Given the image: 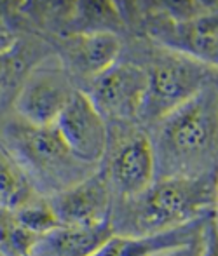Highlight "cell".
Listing matches in <instances>:
<instances>
[{"label": "cell", "mask_w": 218, "mask_h": 256, "mask_svg": "<svg viewBox=\"0 0 218 256\" xmlns=\"http://www.w3.org/2000/svg\"><path fill=\"white\" fill-rule=\"evenodd\" d=\"M147 78L136 63L119 60L82 89L107 124L140 122Z\"/></svg>", "instance_id": "obj_8"}, {"label": "cell", "mask_w": 218, "mask_h": 256, "mask_svg": "<svg viewBox=\"0 0 218 256\" xmlns=\"http://www.w3.org/2000/svg\"><path fill=\"white\" fill-rule=\"evenodd\" d=\"M16 37H18V32L11 26L9 20L6 18L4 10L0 9V49L11 46L14 40H16Z\"/></svg>", "instance_id": "obj_20"}, {"label": "cell", "mask_w": 218, "mask_h": 256, "mask_svg": "<svg viewBox=\"0 0 218 256\" xmlns=\"http://www.w3.org/2000/svg\"><path fill=\"white\" fill-rule=\"evenodd\" d=\"M121 58L145 72L147 91L140 114L143 128H150L218 78V72L201 61L138 35L122 37Z\"/></svg>", "instance_id": "obj_3"}, {"label": "cell", "mask_w": 218, "mask_h": 256, "mask_svg": "<svg viewBox=\"0 0 218 256\" xmlns=\"http://www.w3.org/2000/svg\"><path fill=\"white\" fill-rule=\"evenodd\" d=\"M51 56H54L51 42L28 32H18L16 40L0 49V117L11 112V103L25 77Z\"/></svg>", "instance_id": "obj_12"}, {"label": "cell", "mask_w": 218, "mask_h": 256, "mask_svg": "<svg viewBox=\"0 0 218 256\" xmlns=\"http://www.w3.org/2000/svg\"><path fill=\"white\" fill-rule=\"evenodd\" d=\"M112 196L124 200L143 192L155 180V162L147 128L140 122L107 124V146L100 162Z\"/></svg>", "instance_id": "obj_6"}, {"label": "cell", "mask_w": 218, "mask_h": 256, "mask_svg": "<svg viewBox=\"0 0 218 256\" xmlns=\"http://www.w3.org/2000/svg\"><path fill=\"white\" fill-rule=\"evenodd\" d=\"M114 237L110 222L94 226H58L39 237L32 248L34 256H94Z\"/></svg>", "instance_id": "obj_13"}, {"label": "cell", "mask_w": 218, "mask_h": 256, "mask_svg": "<svg viewBox=\"0 0 218 256\" xmlns=\"http://www.w3.org/2000/svg\"><path fill=\"white\" fill-rule=\"evenodd\" d=\"M77 91L63 64L51 56L25 77L11 103V114L35 126H54Z\"/></svg>", "instance_id": "obj_7"}, {"label": "cell", "mask_w": 218, "mask_h": 256, "mask_svg": "<svg viewBox=\"0 0 218 256\" xmlns=\"http://www.w3.org/2000/svg\"><path fill=\"white\" fill-rule=\"evenodd\" d=\"M49 42L54 56L68 72L79 91L117 63L122 54V37L108 32L63 35L49 38Z\"/></svg>", "instance_id": "obj_9"}, {"label": "cell", "mask_w": 218, "mask_h": 256, "mask_svg": "<svg viewBox=\"0 0 218 256\" xmlns=\"http://www.w3.org/2000/svg\"><path fill=\"white\" fill-rule=\"evenodd\" d=\"M201 256H218V234L213 226L211 218L208 220L202 232V253Z\"/></svg>", "instance_id": "obj_18"}, {"label": "cell", "mask_w": 218, "mask_h": 256, "mask_svg": "<svg viewBox=\"0 0 218 256\" xmlns=\"http://www.w3.org/2000/svg\"><path fill=\"white\" fill-rule=\"evenodd\" d=\"M98 32L117 34L121 37L126 35V24L119 9V2H108V0L72 2L63 35L98 34Z\"/></svg>", "instance_id": "obj_15"}, {"label": "cell", "mask_w": 218, "mask_h": 256, "mask_svg": "<svg viewBox=\"0 0 218 256\" xmlns=\"http://www.w3.org/2000/svg\"><path fill=\"white\" fill-rule=\"evenodd\" d=\"M11 218L16 222V225H20L21 228L27 230L28 234H32L37 239L61 226L49 199L42 196H39L37 199H34L25 208H21L18 212L11 214Z\"/></svg>", "instance_id": "obj_17"}, {"label": "cell", "mask_w": 218, "mask_h": 256, "mask_svg": "<svg viewBox=\"0 0 218 256\" xmlns=\"http://www.w3.org/2000/svg\"><path fill=\"white\" fill-rule=\"evenodd\" d=\"M147 131L155 180L218 174V78Z\"/></svg>", "instance_id": "obj_1"}, {"label": "cell", "mask_w": 218, "mask_h": 256, "mask_svg": "<svg viewBox=\"0 0 218 256\" xmlns=\"http://www.w3.org/2000/svg\"><path fill=\"white\" fill-rule=\"evenodd\" d=\"M209 218L152 236H114L94 256H155L166 253L197 240L204 232Z\"/></svg>", "instance_id": "obj_14"}, {"label": "cell", "mask_w": 218, "mask_h": 256, "mask_svg": "<svg viewBox=\"0 0 218 256\" xmlns=\"http://www.w3.org/2000/svg\"><path fill=\"white\" fill-rule=\"evenodd\" d=\"M211 222H213V226H215V230H216V234H218V186H216L215 208H213V212H211Z\"/></svg>", "instance_id": "obj_21"}, {"label": "cell", "mask_w": 218, "mask_h": 256, "mask_svg": "<svg viewBox=\"0 0 218 256\" xmlns=\"http://www.w3.org/2000/svg\"><path fill=\"white\" fill-rule=\"evenodd\" d=\"M47 199L61 226H94L110 222L114 196L100 168L77 185Z\"/></svg>", "instance_id": "obj_10"}, {"label": "cell", "mask_w": 218, "mask_h": 256, "mask_svg": "<svg viewBox=\"0 0 218 256\" xmlns=\"http://www.w3.org/2000/svg\"><path fill=\"white\" fill-rule=\"evenodd\" d=\"M218 174L154 180L143 192L115 200L110 212L114 236H152L209 218Z\"/></svg>", "instance_id": "obj_2"}, {"label": "cell", "mask_w": 218, "mask_h": 256, "mask_svg": "<svg viewBox=\"0 0 218 256\" xmlns=\"http://www.w3.org/2000/svg\"><path fill=\"white\" fill-rule=\"evenodd\" d=\"M201 253H202V236L197 240H194V242L187 244V246L174 248V250H169L166 253L155 254V256H201Z\"/></svg>", "instance_id": "obj_19"}, {"label": "cell", "mask_w": 218, "mask_h": 256, "mask_svg": "<svg viewBox=\"0 0 218 256\" xmlns=\"http://www.w3.org/2000/svg\"><path fill=\"white\" fill-rule=\"evenodd\" d=\"M54 128L75 157L87 164L100 166L107 146V122L84 92H75Z\"/></svg>", "instance_id": "obj_11"}, {"label": "cell", "mask_w": 218, "mask_h": 256, "mask_svg": "<svg viewBox=\"0 0 218 256\" xmlns=\"http://www.w3.org/2000/svg\"><path fill=\"white\" fill-rule=\"evenodd\" d=\"M39 196L27 172L0 145V214H14Z\"/></svg>", "instance_id": "obj_16"}, {"label": "cell", "mask_w": 218, "mask_h": 256, "mask_svg": "<svg viewBox=\"0 0 218 256\" xmlns=\"http://www.w3.org/2000/svg\"><path fill=\"white\" fill-rule=\"evenodd\" d=\"M0 145L42 197L65 192L100 168L75 157L54 126L30 124L11 112L0 117Z\"/></svg>", "instance_id": "obj_4"}, {"label": "cell", "mask_w": 218, "mask_h": 256, "mask_svg": "<svg viewBox=\"0 0 218 256\" xmlns=\"http://www.w3.org/2000/svg\"><path fill=\"white\" fill-rule=\"evenodd\" d=\"M119 9L126 35L147 37L218 72V0L209 10L185 21L169 20L161 2H119Z\"/></svg>", "instance_id": "obj_5"}]
</instances>
